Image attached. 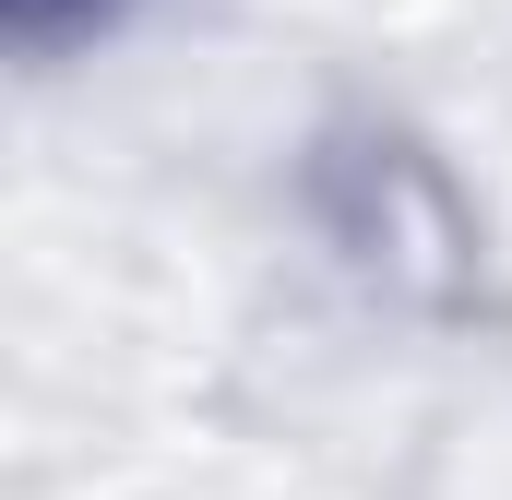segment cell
<instances>
[{"label":"cell","instance_id":"cell-1","mask_svg":"<svg viewBox=\"0 0 512 500\" xmlns=\"http://www.w3.org/2000/svg\"><path fill=\"white\" fill-rule=\"evenodd\" d=\"M36 12H60V0H24V24H36Z\"/></svg>","mask_w":512,"mask_h":500}]
</instances>
